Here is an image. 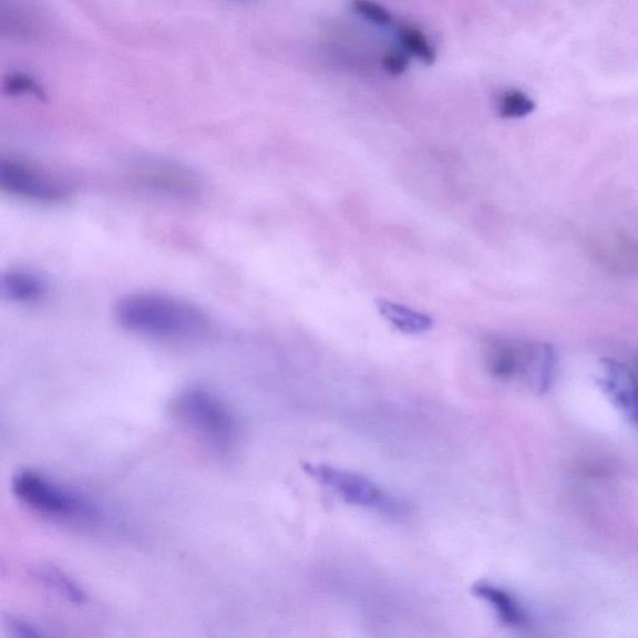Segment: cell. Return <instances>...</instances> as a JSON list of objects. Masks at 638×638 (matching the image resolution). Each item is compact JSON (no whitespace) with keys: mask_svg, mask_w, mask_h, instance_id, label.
<instances>
[{"mask_svg":"<svg viewBox=\"0 0 638 638\" xmlns=\"http://www.w3.org/2000/svg\"><path fill=\"white\" fill-rule=\"evenodd\" d=\"M115 317L126 331L160 341H192L212 329V321L203 308L162 292L123 297L115 307Z\"/></svg>","mask_w":638,"mask_h":638,"instance_id":"6da1fadb","label":"cell"},{"mask_svg":"<svg viewBox=\"0 0 638 638\" xmlns=\"http://www.w3.org/2000/svg\"><path fill=\"white\" fill-rule=\"evenodd\" d=\"M483 358L487 373L497 381L522 384L537 394L554 382L556 354L550 344L492 338L484 344Z\"/></svg>","mask_w":638,"mask_h":638,"instance_id":"7a4b0ae2","label":"cell"},{"mask_svg":"<svg viewBox=\"0 0 638 638\" xmlns=\"http://www.w3.org/2000/svg\"><path fill=\"white\" fill-rule=\"evenodd\" d=\"M12 492L20 504L49 521L93 524L102 515L95 503L82 493L30 469L13 475Z\"/></svg>","mask_w":638,"mask_h":638,"instance_id":"3957f363","label":"cell"},{"mask_svg":"<svg viewBox=\"0 0 638 638\" xmlns=\"http://www.w3.org/2000/svg\"><path fill=\"white\" fill-rule=\"evenodd\" d=\"M175 411L179 421L214 451L228 452L236 445V415L222 398L207 389H186L176 399Z\"/></svg>","mask_w":638,"mask_h":638,"instance_id":"277c9868","label":"cell"},{"mask_svg":"<svg viewBox=\"0 0 638 638\" xmlns=\"http://www.w3.org/2000/svg\"><path fill=\"white\" fill-rule=\"evenodd\" d=\"M303 472L344 503L389 517H403L408 505L367 476L322 463H305Z\"/></svg>","mask_w":638,"mask_h":638,"instance_id":"5b68a950","label":"cell"},{"mask_svg":"<svg viewBox=\"0 0 638 638\" xmlns=\"http://www.w3.org/2000/svg\"><path fill=\"white\" fill-rule=\"evenodd\" d=\"M0 187L9 195L39 204L63 203L69 196V187L62 179L16 158H3L0 163Z\"/></svg>","mask_w":638,"mask_h":638,"instance_id":"8992f818","label":"cell"},{"mask_svg":"<svg viewBox=\"0 0 638 638\" xmlns=\"http://www.w3.org/2000/svg\"><path fill=\"white\" fill-rule=\"evenodd\" d=\"M136 175L146 186L177 196L194 194L198 185L196 176L188 168L166 160H144L138 163Z\"/></svg>","mask_w":638,"mask_h":638,"instance_id":"52a82bcc","label":"cell"},{"mask_svg":"<svg viewBox=\"0 0 638 638\" xmlns=\"http://www.w3.org/2000/svg\"><path fill=\"white\" fill-rule=\"evenodd\" d=\"M601 385L628 421L638 426V383L630 369L615 359H605Z\"/></svg>","mask_w":638,"mask_h":638,"instance_id":"ba28073f","label":"cell"},{"mask_svg":"<svg viewBox=\"0 0 638 638\" xmlns=\"http://www.w3.org/2000/svg\"><path fill=\"white\" fill-rule=\"evenodd\" d=\"M472 593L478 600L491 606L503 625L525 630L531 626V618L517 598L505 588L487 582H477L472 587Z\"/></svg>","mask_w":638,"mask_h":638,"instance_id":"9c48e42d","label":"cell"},{"mask_svg":"<svg viewBox=\"0 0 638 638\" xmlns=\"http://www.w3.org/2000/svg\"><path fill=\"white\" fill-rule=\"evenodd\" d=\"M0 288L9 301L24 305L42 301L48 294L47 279L24 268L9 269L2 276Z\"/></svg>","mask_w":638,"mask_h":638,"instance_id":"30bf717a","label":"cell"},{"mask_svg":"<svg viewBox=\"0 0 638 638\" xmlns=\"http://www.w3.org/2000/svg\"><path fill=\"white\" fill-rule=\"evenodd\" d=\"M379 313H381L389 323H392L398 331L408 335H419L431 331L434 326L433 319L422 312L414 311L403 305L391 301H377Z\"/></svg>","mask_w":638,"mask_h":638,"instance_id":"8fae6325","label":"cell"},{"mask_svg":"<svg viewBox=\"0 0 638 638\" xmlns=\"http://www.w3.org/2000/svg\"><path fill=\"white\" fill-rule=\"evenodd\" d=\"M35 576L58 595L64 597L65 600L75 604L85 601L83 588L79 587L68 575L59 572L58 568L40 566L35 568Z\"/></svg>","mask_w":638,"mask_h":638,"instance_id":"7c38bea8","label":"cell"},{"mask_svg":"<svg viewBox=\"0 0 638 638\" xmlns=\"http://www.w3.org/2000/svg\"><path fill=\"white\" fill-rule=\"evenodd\" d=\"M399 43L426 65L435 63L436 54L434 48L429 43L421 29L413 25H403L398 32Z\"/></svg>","mask_w":638,"mask_h":638,"instance_id":"4fadbf2b","label":"cell"},{"mask_svg":"<svg viewBox=\"0 0 638 638\" xmlns=\"http://www.w3.org/2000/svg\"><path fill=\"white\" fill-rule=\"evenodd\" d=\"M535 110L534 100L521 90H507L497 102V113L503 119H521Z\"/></svg>","mask_w":638,"mask_h":638,"instance_id":"5bb4252c","label":"cell"},{"mask_svg":"<svg viewBox=\"0 0 638 638\" xmlns=\"http://www.w3.org/2000/svg\"><path fill=\"white\" fill-rule=\"evenodd\" d=\"M4 93L10 96H33L44 99L45 93L42 86L32 76L24 73H12L4 78Z\"/></svg>","mask_w":638,"mask_h":638,"instance_id":"9a60e30c","label":"cell"},{"mask_svg":"<svg viewBox=\"0 0 638 638\" xmlns=\"http://www.w3.org/2000/svg\"><path fill=\"white\" fill-rule=\"evenodd\" d=\"M352 9L358 16L378 25H389L392 23V16L388 10L373 2V0H353Z\"/></svg>","mask_w":638,"mask_h":638,"instance_id":"2e32d148","label":"cell"},{"mask_svg":"<svg viewBox=\"0 0 638 638\" xmlns=\"http://www.w3.org/2000/svg\"><path fill=\"white\" fill-rule=\"evenodd\" d=\"M4 627L9 636L17 638L45 637L49 635L42 627L22 617L8 616L4 618Z\"/></svg>","mask_w":638,"mask_h":638,"instance_id":"e0dca14e","label":"cell"},{"mask_svg":"<svg viewBox=\"0 0 638 638\" xmlns=\"http://www.w3.org/2000/svg\"><path fill=\"white\" fill-rule=\"evenodd\" d=\"M382 65L388 74L399 76L407 72L409 59L403 53L398 52V50H391L383 56Z\"/></svg>","mask_w":638,"mask_h":638,"instance_id":"ac0fdd59","label":"cell"}]
</instances>
